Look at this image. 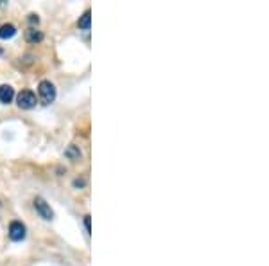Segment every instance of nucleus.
I'll list each match as a JSON object with an SVG mask.
<instances>
[{
    "label": "nucleus",
    "mask_w": 269,
    "mask_h": 266,
    "mask_svg": "<svg viewBox=\"0 0 269 266\" xmlns=\"http://www.w3.org/2000/svg\"><path fill=\"white\" fill-rule=\"evenodd\" d=\"M38 94H40V99L43 101V105H50L56 99V87L50 81H41L38 85Z\"/></svg>",
    "instance_id": "obj_1"
},
{
    "label": "nucleus",
    "mask_w": 269,
    "mask_h": 266,
    "mask_svg": "<svg viewBox=\"0 0 269 266\" xmlns=\"http://www.w3.org/2000/svg\"><path fill=\"white\" fill-rule=\"evenodd\" d=\"M17 101H18V106L22 108V110H31V108L36 106V95L31 90H22L18 94Z\"/></svg>",
    "instance_id": "obj_2"
},
{
    "label": "nucleus",
    "mask_w": 269,
    "mask_h": 266,
    "mask_svg": "<svg viewBox=\"0 0 269 266\" xmlns=\"http://www.w3.org/2000/svg\"><path fill=\"white\" fill-rule=\"evenodd\" d=\"M34 209H36V213L40 214V218L47 219V221L54 219L52 209H50V205H49V203L43 200V198H34Z\"/></svg>",
    "instance_id": "obj_3"
},
{
    "label": "nucleus",
    "mask_w": 269,
    "mask_h": 266,
    "mask_svg": "<svg viewBox=\"0 0 269 266\" xmlns=\"http://www.w3.org/2000/svg\"><path fill=\"white\" fill-rule=\"evenodd\" d=\"M9 237L13 241H22L25 237V225L22 221H13L9 225Z\"/></svg>",
    "instance_id": "obj_4"
},
{
    "label": "nucleus",
    "mask_w": 269,
    "mask_h": 266,
    "mask_svg": "<svg viewBox=\"0 0 269 266\" xmlns=\"http://www.w3.org/2000/svg\"><path fill=\"white\" fill-rule=\"evenodd\" d=\"M15 97V90H13L11 85H2L0 87V103H4V105H9Z\"/></svg>",
    "instance_id": "obj_5"
},
{
    "label": "nucleus",
    "mask_w": 269,
    "mask_h": 266,
    "mask_svg": "<svg viewBox=\"0 0 269 266\" xmlns=\"http://www.w3.org/2000/svg\"><path fill=\"white\" fill-rule=\"evenodd\" d=\"M90 24H92V13H90V9H86V11L83 13L81 17H79V22H77V25H79V29L88 31V29H90Z\"/></svg>",
    "instance_id": "obj_6"
},
{
    "label": "nucleus",
    "mask_w": 269,
    "mask_h": 266,
    "mask_svg": "<svg viewBox=\"0 0 269 266\" xmlns=\"http://www.w3.org/2000/svg\"><path fill=\"white\" fill-rule=\"evenodd\" d=\"M15 35H17V27L13 24H4L0 27V38L7 40V38H13Z\"/></svg>",
    "instance_id": "obj_7"
},
{
    "label": "nucleus",
    "mask_w": 269,
    "mask_h": 266,
    "mask_svg": "<svg viewBox=\"0 0 269 266\" xmlns=\"http://www.w3.org/2000/svg\"><path fill=\"white\" fill-rule=\"evenodd\" d=\"M25 38H27V42L36 43V42H41V40H43V35H41L40 31L29 29V31H27V33H25Z\"/></svg>",
    "instance_id": "obj_8"
},
{
    "label": "nucleus",
    "mask_w": 269,
    "mask_h": 266,
    "mask_svg": "<svg viewBox=\"0 0 269 266\" xmlns=\"http://www.w3.org/2000/svg\"><path fill=\"white\" fill-rule=\"evenodd\" d=\"M67 157H70V159H79V157H81V151H79V149L76 148V146H70V148L67 149Z\"/></svg>",
    "instance_id": "obj_9"
},
{
    "label": "nucleus",
    "mask_w": 269,
    "mask_h": 266,
    "mask_svg": "<svg viewBox=\"0 0 269 266\" xmlns=\"http://www.w3.org/2000/svg\"><path fill=\"white\" fill-rule=\"evenodd\" d=\"M84 227H86V232L90 234V231H92V227H90V216H84Z\"/></svg>",
    "instance_id": "obj_10"
},
{
    "label": "nucleus",
    "mask_w": 269,
    "mask_h": 266,
    "mask_svg": "<svg viewBox=\"0 0 269 266\" xmlns=\"http://www.w3.org/2000/svg\"><path fill=\"white\" fill-rule=\"evenodd\" d=\"M29 22L31 24H38V22H40V18L36 17V15H29Z\"/></svg>",
    "instance_id": "obj_11"
},
{
    "label": "nucleus",
    "mask_w": 269,
    "mask_h": 266,
    "mask_svg": "<svg viewBox=\"0 0 269 266\" xmlns=\"http://www.w3.org/2000/svg\"><path fill=\"white\" fill-rule=\"evenodd\" d=\"M0 54H2V47H0Z\"/></svg>",
    "instance_id": "obj_12"
}]
</instances>
